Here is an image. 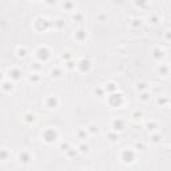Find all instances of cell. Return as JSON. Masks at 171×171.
<instances>
[{
  "label": "cell",
  "instance_id": "21",
  "mask_svg": "<svg viewBox=\"0 0 171 171\" xmlns=\"http://www.w3.org/2000/svg\"><path fill=\"white\" fill-rule=\"evenodd\" d=\"M72 7H74L72 1H65V3H64V8H65V10H71Z\"/></svg>",
  "mask_w": 171,
  "mask_h": 171
},
{
  "label": "cell",
  "instance_id": "11",
  "mask_svg": "<svg viewBox=\"0 0 171 171\" xmlns=\"http://www.w3.org/2000/svg\"><path fill=\"white\" fill-rule=\"evenodd\" d=\"M10 75H11V78L12 79H15V80H18L19 78H20V75H21V72L19 70H12L10 72Z\"/></svg>",
  "mask_w": 171,
  "mask_h": 171
},
{
  "label": "cell",
  "instance_id": "45",
  "mask_svg": "<svg viewBox=\"0 0 171 171\" xmlns=\"http://www.w3.org/2000/svg\"><path fill=\"white\" fill-rule=\"evenodd\" d=\"M99 19H100V20H104V19H106V16H103V15H100V16H99Z\"/></svg>",
  "mask_w": 171,
  "mask_h": 171
},
{
  "label": "cell",
  "instance_id": "22",
  "mask_svg": "<svg viewBox=\"0 0 171 171\" xmlns=\"http://www.w3.org/2000/svg\"><path fill=\"white\" fill-rule=\"evenodd\" d=\"M60 149L64 150V151H68V150H70V144H68V143H62L60 144Z\"/></svg>",
  "mask_w": 171,
  "mask_h": 171
},
{
  "label": "cell",
  "instance_id": "32",
  "mask_svg": "<svg viewBox=\"0 0 171 171\" xmlns=\"http://www.w3.org/2000/svg\"><path fill=\"white\" fill-rule=\"evenodd\" d=\"M32 68H33V70H40L42 65L39 64V63H33V64H32Z\"/></svg>",
  "mask_w": 171,
  "mask_h": 171
},
{
  "label": "cell",
  "instance_id": "6",
  "mask_svg": "<svg viewBox=\"0 0 171 171\" xmlns=\"http://www.w3.org/2000/svg\"><path fill=\"white\" fill-rule=\"evenodd\" d=\"M90 67H91V63H90V60H87V59H83V60L79 63V68H80L82 72H87V71L90 70Z\"/></svg>",
  "mask_w": 171,
  "mask_h": 171
},
{
  "label": "cell",
  "instance_id": "9",
  "mask_svg": "<svg viewBox=\"0 0 171 171\" xmlns=\"http://www.w3.org/2000/svg\"><path fill=\"white\" fill-rule=\"evenodd\" d=\"M47 106L50 107V108H55V107H58V99H56V98H48V100H47Z\"/></svg>",
  "mask_w": 171,
  "mask_h": 171
},
{
  "label": "cell",
  "instance_id": "26",
  "mask_svg": "<svg viewBox=\"0 0 171 171\" xmlns=\"http://www.w3.org/2000/svg\"><path fill=\"white\" fill-rule=\"evenodd\" d=\"M88 128H90V132H92V134L98 132V127H96V126H90Z\"/></svg>",
  "mask_w": 171,
  "mask_h": 171
},
{
  "label": "cell",
  "instance_id": "36",
  "mask_svg": "<svg viewBox=\"0 0 171 171\" xmlns=\"http://www.w3.org/2000/svg\"><path fill=\"white\" fill-rule=\"evenodd\" d=\"M136 149H139V150H143L144 149V146L142 143H136Z\"/></svg>",
  "mask_w": 171,
  "mask_h": 171
},
{
  "label": "cell",
  "instance_id": "1",
  "mask_svg": "<svg viewBox=\"0 0 171 171\" xmlns=\"http://www.w3.org/2000/svg\"><path fill=\"white\" fill-rule=\"evenodd\" d=\"M51 23L47 20V19H38V20L35 21V27H36V30L38 31H45V30H48V28L51 27Z\"/></svg>",
  "mask_w": 171,
  "mask_h": 171
},
{
  "label": "cell",
  "instance_id": "25",
  "mask_svg": "<svg viewBox=\"0 0 171 171\" xmlns=\"http://www.w3.org/2000/svg\"><path fill=\"white\" fill-rule=\"evenodd\" d=\"M79 149H80L82 152H87V151H88V146H87V144H82Z\"/></svg>",
  "mask_w": 171,
  "mask_h": 171
},
{
  "label": "cell",
  "instance_id": "24",
  "mask_svg": "<svg viewBox=\"0 0 171 171\" xmlns=\"http://www.w3.org/2000/svg\"><path fill=\"white\" fill-rule=\"evenodd\" d=\"M146 87H147V84L146 83H138V90H146Z\"/></svg>",
  "mask_w": 171,
  "mask_h": 171
},
{
  "label": "cell",
  "instance_id": "23",
  "mask_svg": "<svg viewBox=\"0 0 171 171\" xmlns=\"http://www.w3.org/2000/svg\"><path fill=\"white\" fill-rule=\"evenodd\" d=\"M25 120H27V122H33V120H35V116L31 115V114H28V115L25 116Z\"/></svg>",
  "mask_w": 171,
  "mask_h": 171
},
{
  "label": "cell",
  "instance_id": "13",
  "mask_svg": "<svg viewBox=\"0 0 171 171\" xmlns=\"http://www.w3.org/2000/svg\"><path fill=\"white\" fill-rule=\"evenodd\" d=\"M135 4L140 8H144L146 4H147V0H135Z\"/></svg>",
  "mask_w": 171,
  "mask_h": 171
},
{
  "label": "cell",
  "instance_id": "3",
  "mask_svg": "<svg viewBox=\"0 0 171 171\" xmlns=\"http://www.w3.org/2000/svg\"><path fill=\"white\" fill-rule=\"evenodd\" d=\"M43 138H44V140L47 143H52V142H55L58 139V132L55 130H47L43 134Z\"/></svg>",
  "mask_w": 171,
  "mask_h": 171
},
{
  "label": "cell",
  "instance_id": "16",
  "mask_svg": "<svg viewBox=\"0 0 171 171\" xmlns=\"http://www.w3.org/2000/svg\"><path fill=\"white\" fill-rule=\"evenodd\" d=\"M53 24H55L58 28H62V27H64V20H62V19H58V20L53 23Z\"/></svg>",
  "mask_w": 171,
  "mask_h": 171
},
{
  "label": "cell",
  "instance_id": "39",
  "mask_svg": "<svg viewBox=\"0 0 171 171\" xmlns=\"http://www.w3.org/2000/svg\"><path fill=\"white\" fill-rule=\"evenodd\" d=\"M155 127H156L155 123H149V128H150V130H154Z\"/></svg>",
  "mask_w": 171,
  "mask_h": 171
},
{
  "label": "cell",
  "instance_id": "43",
  "mask_svg": "<svg viewBox=\"0 0 171 171\" xmlns=\"http://www.w3.org/2000/svg\"><path fill=\"white\" fill-rule=\"evenodd\" d=\"M67 65H68V68H72L74 67V63H72V62H68Z\"/></svg>",
  "mask_w": 171,
  "mask_h": 171
},
{
  "label": "cell",
  "instance_id": "29",
  "mask_svg": "<svg viewBox=\"0 0 171 171\" xmlns=\"http://www.w3.org/2000/svg\"><path fill=\"white\" fill-rule=\"evenodd\" d=\"M67 152H68V156H76V151H74L72 149H70Z\"/></svg>",
  "mask_w": 171,
  "mask_h": 171
},
{
  "label": "cell",
  "instance_id": "14",
  "mask_svg": "<svg viewBox=\"0 0 171 171\" xmlns=\"http://www.w3.org/2000/svg\"><path fill=\"white\" fill-rule=\"evenodd\" d=\"M106 90L108 91V92H114V91L116 90V86L114 84V83H110V84H107V87H106Z\"/></svg>",
  "mask_w": 171,
  "mask_h": 171
},
{
  "label": "cell",
  "instance_id": "42",
  "mask_svg": "<svg viewBox=\"0 0 171 171\" xmlns=\"http://www.w3.org/2000/svg\"><path fill=\"white\" fill-rule=\"evenodd\" d=\"M47 4H50V5L55 4V0H47Z\"/></svg>",
  "mask_w": 171,
  "mask_h": 171
},
{
  "label": "cell",
  "instance_id": "10",
  "mask_svg": "<svg viewBox=\"0 0 171 171\" xmlns=\"http://www.w3.org/2000/svg\"><path fill=\"white\" fill-rule=\"evenodd\" d=\"M86 31H83V30H79L78 32H76V39H78L79 42H83V40H86Z\"/></svg>",
  "mask_w": 171,
  "mask_h": 171
},
{
  "label": "cell",
  "instance_id": "44",
  "mask_svg": "<svg viewBox=\"0 0 171 171\" xmlns=\"http://www.w3.org/2000/svg\"><path fill=\"white\" fill-rule=\"evenodd\" d=\"M71 55H68V53H65V55H63V59H70Z\"/></svg>",
  "mask_w": 171,
  "mask_h": 171
},
{
  "label": "cell",
  "instance_id": "7",
  "mask_svg": "<svg viewBox=\"0 0 171 171\" xmlns=\"http://www.w3.org/2000/svg\"><path fill=\"white\" fill-rule=\"evenodd\" d=\"M112 126H114V130L115 131H122L124 128V122L122 119H116V120H114Z\"/></svg>",
  "mask_w": 171,
  "mask_h": 171
},
{
  "label": "cell",
  "instance_id": "17",
  "mask_svg": "<svg viewBox=\"0 0 171 171\" xmlns=\"http://www.w3.org/2000/svg\"><path fill=\"white\" fill-rule=\"evenodd\" d=\"M51 75L55 76V78H58V76H60V75H62V71H60V70H58V68H55V70H52Z\"/></svg>",
  "mask_w": 171,
  "mask_h": 171
},
{
  "label": "cell",
  "instance_id": "5",
  "mask_svg": "<svg viewBox=\"0 0 171 171\" xmlns=\"http://www.w3.org/2000/svg\"><path fill=\"white\" fill-rule=\"evenodd\" d=\"M122 159H123V162H126V163H131V162H134V159H135V154H134L131 150H126V151H123V154H122Z\"/></svg>",
  "mask_w": 171,
  "mask_h": 171
},
{
  "label": "cell",
  "instance_id": "28",
  "mask_svg": "<svg viewBox=\"0 0 171 171\" xmlns=\"http://www.w3.org/2000/svg\"><path fill=\"white\" fill-rule=\"evenodd\" d=\"M140 98H142V100H149V99H150V95H149V94H146V92H144V94H142V96H140Z\"/></svg>",
  "mask_w": 171,
  "mask_h": 171
},
{
  "label": "cell",
  "instance_id": "41",
  "mask_svg": "<svg viewBox=\"0 0 171 171\" xmlns=\"http://www.w3.org/2000/svg\"><path fill=\"white\" fill-rule=\"evenodd\" d=\"M166 38H167V40H171V31L166 33Z\"/></svg>",
  "mask_w": 171,
  "mask_h": 171
},
{
  "label": "cell",
  "instance_id": "15",
  "mask_svg": "<svg viewBox=\"0 0 171 171\" xmlns=\"http://www.w3.org/2000/svg\"><path fill=\"white\" fill-rule=\"evenodd\" d=\"M11 88H12V84L11 83H8V82H4V83H3V90L4 91H10Z\"/></svg>",
  "mask_w": 171,
  "mask_h": 171
},
{
  "label": "cell",
  "instance_id": "31",
  "mask_svg": "<svg viewBox=\"0 0 171 171\" xmlns=\"http://www.w3.org/2000/svg\"><path fill=\"white\" fill-rule=\"evenodd\" d=\"M0 158H1V160H5V159H7V152H5L4 150L1 151V155H0Z\"/></svg>",
  "mask_w": 171,
  "mask_h": 171
},
{
  "label": "cell",
  "instance_id": "20",
  "mask_svg": "<svg viewBox=\"0 0 171 171\" xmlns=\"http://www.w3.org/2000/svg\"><path fill=\"white\" fill-rule=\"evenodd\" d=\"M159 72H160L162 75H167L169 70H167V67H164V65H163V67H160V68H159Z\"/></svg>",
  "mask_w": 171,
  "mask_h": 171
},
{
  "label": "cell",
  "instance_id": "38",
  "mask_svg": "<svg viewBox=\"0 0 171 171\" xmlns=\"http://www.w3.org/2000/svg\"><path fill=\"white\" fill-rule=\"evenodd\" d=\"M151 23H154V24L158 23V18H156V16H152V18H151Z\"/></svg>",
  "mask_w": 171,
  "mask_h": 171
},
{
  "label": "cell",
  "instance_id": "37",
  "mask_svg": "<svg viewBox=\"0 0 171 171\" xmlns=\"http://www.w3.org/2000/svg\"><path fill=\"white\" fill-rule=\"evenodd\" d=\"M166 102H167V99H164V98H163V99H159V100H158V103H159V104H164Z\"/></svg>",
  "mask_w": 171,
  "mask_h": 171
},
{
  "label": "cell",
  "instance_id": "8",
  "mask_svg": "<svg viewBox=\"0 0 171 171\" xmlns=\"http://www.w3.org/2000/svg\"><path fill=\"white\" fill-rule=\"evenodd\" d=\"M19 159H20V162L21 163H28V162L31 160V156H30V154L28 152H21L20 155H19Z\"/></svg>",
  "mask_w": 171,
  "mask_h": 171
},
{
  "label": "cell",
  "instance_id": "19",
  "mask_svg": "<svg viewBox=\"0 0 171 171\" xmlns=\"http://www.w3.org/2000/svg\"><path fill=\"white\" fill-rule=\"evenodd\" d=\"M18 55L20 56V58H24V56L27 55V51H25L24 48H20V50L18 51Z\"/></svg>",
  "mask_w": 171,
  "mask_h": 171
},
{
  "label": "cell",
  "instance_id": "18",
  "mask_svg": "<svg viewBox=\"0 0 171 171\" xmlns=\"http://www.w3.org/2000/svg\"><path fill=\"white\" fill-rule=\"evenodd\" d=\"M107 136H108V139H110V140H112V142H115L116 139H118V135H116V134H114V132H110Z\"/></svg>",
  "mask_w": 171,
  "mask_h": 171
},
{
  "label": "cell",
  "instance_id": "34",
  "mask_svg": "<svg viewBox=\"0 0 171 171\" xmlns=\"http://www.w3.org/2000/svg\"><path fill=\"white\" fill-rule=\"evenodd\" d=\"M30 80H31V82H38V80H39V76H31Z\"/></svg>",
  "mask_w": 171,
  "mask_h": 171
},
{
  "label": "cell",
  "instance_id": "30",
  "mask_svg": "<svg viewBox=\"0 0 171 171\" xmlns=\"http://www.w3.org/2000/svg\"><path fill=\"white\" fill-rule=\"evenodd\" d=\"M78 135H79V138H80V139H84V138H86V132H84L83 130H80V131H79V132H78Z\"/></svg>",
  "mask_w": 171,
  "mask_h": 171
},
{
  "label": "cell",
  "instance_id": "4",
  "mask_svg": "<svg viewBox=\"0 0 171 171\" xmlns=\"http://www.w3.org/2000/svg\"><path fill=\"white\" fill-rule=\"evenodd\" d=\"M36 56H38L39 60L45 62L48 58H50V51H48L45 47H40V48L38 50V52H36Z\"/></svg>",
  "mask_w": 171,
  "mask_h": 171
},
{
  "label": "cell",
  "instance_id": "40",
  "mask_svg": "<svg viewBox=\"0 0 171 171\" xmlns=\"http://www.w3.org/2000/svg\"><path fill=\"white\" fill-rule=\"evenodd\" d=\"M95 94H98L99 96H102V95H103V91H102V90H96V91H95Z\"/></svg>",
  "mask_w": 171,
  "mask_h": 171
},
{
  "label": "cell",
  "instance_id": "2",
  "mask_svg": "<svg viewBox=\"0 0 171 171\" xmlns=\"http://www.w3.org/2000/svg\"><path fill=\"white\" fill-rule=\"evenodd\" d=\"M108 102H110L111 106L119 107L122 103H123V96H122V94H112V95L110 96V99H108Z\"/></svg>",
  "mask_w": 171,
  "mask_h": 171
},
{
  "label": "cell",
  "instance_id": "27",
  "mask_svg": "<svg viewBox=\"0 0 171 171\" xmlns=\"http://www.w3.org/2000/svg\"><path fill=\"white\" fill-rule=\"evenodd\" d=\"M151 139H152V142H155V143H158V142H160V136H159V135H154V136H152V138H151Z\"/></svg>",
  "mask_w": 171,
  "mask_h": 171
},
{
  "label": "cell",
  "instance_id": "33",
  "mask_svg": "<svg viewBox=\"0 0 171 171\" xmlns=\"http://www.w3.org/2000/svg\"><path fill=\"white\" fill-rule=\"evenodd\" d=\"M140 24H142L140 20H134V23H132V25H134V27H139Z\"/></svg>",
  "mask_w": 171,
  "mask_h": 171
},
{
  "label": "cell",
  "instance_id": "35",
  "mask_svg": "<svg viewBox=\"0 0 171 171\" xmlns=\"http://www.w3.org/2000/svg\"><path fill=\"white\" fill-rule=\"evenodd\" d=\"M82 18H83L82 15H75L74 16V20H82Z\"/></svg>",
  "mask_w": 171,
  "mask_h": 171
},
{
  "label": "cell",
  "instance_id": "12",
  "mask_svg": "<svg viewBox=\"0 0 171 171\" xmlns=\"http://www.w3.org/2000/svg\"><path fill=\"white\" fill-rule=\"evenodd\" d=\"M152 55H154V58H155V59H160L162 56H163V53H162V51H160V50L155 48V50L152 51Z\"/></svg>",
  "mask_w": 171,
  "mask_h": 171
}]
</instances>
